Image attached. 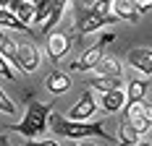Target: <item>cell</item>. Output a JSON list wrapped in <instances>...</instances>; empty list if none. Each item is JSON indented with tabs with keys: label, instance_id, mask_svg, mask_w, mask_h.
<instances>
[{
	"label": "cell",
	"instance_id": "1",
	"mask_svg": "<svg viewBox=\"0 0 152 146\" xmlns=\"http://www.w3.org/2000/svg\"><path fill=\"white\" fill-rule=\"evenodd\" d=\"M24 99H26V115L16 125H5V131H16L24 138H37L47 128V120H50V112H53V102H37L31 94H26Z\"/></svg>",
	"mask_w": 152,
	"mask_h": 146
},
{
	"label": "cell",
	"instance_id": "2",
	"mask_svg": "<svg viewBox=\"0 0 152 146\" xmlns=\"http://www.w3.org/2000/svg\"><path fill=\"white\" fill-rule=\"evenodd\" d=\"M50 128L55 136L71 138V141H87V138H105V141H115V136H107L102 123H79V120H68L63 115H50Z\"/></svg>",
	"mask_w": 152,
	"mask_h": 146
},
{
	"label": "cell",
	"instance_id": "3",
	"mask_svg": "<svg viewBox=\"0 0 152 146\" xmlns=\"http://www.w3.org/2000/svg\"><path fill=\"white\" fill-rule=\"evenodd\" d=\"M118 18L113 13H97V11H92V8H84V11H79L76 16V24H74V34L76 37H87L92 31L102 29V26H110V24H115Z\"/></svg>",
	"mask_w": 152,
	"mask_h": 146
},
{
	"label": "cell",
	"instance_id": "4",
	"mask_svg": "<svg viewBox=\"0 0 152 146\" xmlns=\"http://www.w3.org/2000/svg\"><path fill=\"white\" fill-rule=\"evenodd\" d=\"M113 39H115V34H113V31H107L102 39H97L92 47H87V50H84V55H81V58H79L74 65H71V71H94V68H97V63L102 60L105 47L113 42Z\"/></svg>",
	"mask_w": 152,
	"mask_h": 146
},
{
	"label": "cell",
	"instance_id": "5",
	"mask_svg": "<svg viewBox=\"0 0 152 146\" xmlns=\"http://www.w3.org/2000/svg\"><path fill=\"white\" fill-rule=\"evenodd\" d=\"M68 47H71V34H66V31H50L45 37V50L53 63H61L68 55Z\"/></svg>",
	"mask_w": 152,
	"mask_h": 146
},
{
	"label": "cell",
	"instance_id": "6",
	"mask_svg": "<svg viewBox=\"0 0 152 146\" xmlns=\"http://www.w3.org/2000/svg\"><path fill=\"white\" fill-rule=\"evenodd\" d=\"M94 112H97V99H94L92 91H84L81 99H79V102H76L63 117H68V120H79V123H87V120L94 117Z\"/></svg>",
	"mask_w": 152,
	"mask_h": 146
},
{
	"label": "cell",
	"instance_id": "7",
	"mask_svg": "<svg viewBox=\"0 0 152 146\" xmlns=\"http://www.w3.org/2000/svg\"><path fill=\"white\" fill-rule=\"evenodd\" d=\"M16 68L21 73H34L39 68V52H37V47L34 44H18V52H16Z\"/></svg>",
	"mask_w": 152,
	"mask_h": 146
},
{
	"label": "cell",
	"instance_id": "8",
	"mask_svg": "<svg viewBox=\"0 0 152 146\" xmlns=\"http://www.w3.org/2000/svg\"><path fill=\"white\" fill-rule=\"evenodd\" d=\"M126 60H129V65L134 71L152 76V50L150 47H134V50H129Z\"/></svg>",
	"mask_w": 152,
	"mask_h": 146
},
{
	"label": "cell",
	"instance_id": "9",
	"mask_svg": "<svg viewBox=\"0 0 152 146\" xmlns=\"http://www.w3.org/2000/svg\"><path fill=\"white\" fill-rule=\"evenodd\" d=\"M110 11H113V16L118 21H129V24H137L139 21V11L134 5V0H113Z\"/></svg>",
	"mask_w": 152,
	"mask_h": 146
},
{
	"label": "cell",
	"instance_id": "10",
	"mask_svg": "<svg viewBox=\"0 0 152 146\" xmlns=\"http://www.w3.org/2000/svg\"><path fill=\"white\" fill-rule=\"evenodd\" d=\"M45 86L50 94H55V97H61V94H66L68 89H71V76L63 71H53L50 76L45 78Z\"/></svg>",
	"mask_w": 152,
	"mask_h": 146
},
{
	"label": "cell",
	"instance_id": "11",
	"mask_svg": "<svg viewBox=\"0 0 152 146\" xmlns=\"http://www.w3.org/2000/svg\"><path fill=\"white\" fill-rule=\"evenodd\" d=\"M100 107L105 112H121L123 107H126V91L123 89H110V91H105L102 99H100Z\"/></svg>",
	"mask_w": 152,
	"mask_h": 146
},
{
	"label": "cell",
	"instance_id": "12",
	"mask_svg": "<svg viewBox=\"0 0 152 146\" xmlns=\"http://www.w3.org/2000/svg\"><path fill=\"white\" fill-rule=\"evenodd\" d=\"M147 91H150V81H147V78H131V81H129V89H126V104L144 102Z\"/></svg>",
	"mask_w": 152,
	"mask_h": 146
},
{
	"label": "cell",
	"instance_id": "13",
	"mask_svg": "<svg viewBox=\"0 0 152 146\" xmlns=\"http://www.w3.org/2000/svg\"><path fill=\"white\" fill-rule=\"evenodd\" d=\"M94 71L100 73V76H107V78H118V76L123 73V65H121V60H118V58H113V55H107V58H105V55H102V60L97 63Z\"/></svg>",
	"mask_w": 152,
	"mask_h": 146
},
{
	"label": "cell",
	"instance_id": "14",
	"mask_svg": "<svg viewBox=\"0 0 152 146\" xmlns=\"http://www.w3.org/2000/svg\"><path fill=\"white\" fill-rule=\"evenodd\" d=\"M0 26H5V29H16V31H26V34H37L31 26H26L24 21H18L13 11H5V8H0Z\"/></svg>",
	"mask_w": 152,
	"mask_h": 146
},
{
	"label": "cell",
	"instance_id": "15",
	"mask_svg": "<svg viewBox=\"0 0 152 146\" xmlns=\"http://www.w3.org/2000/svg\"><path fill=\"white\" fill-rule=\"evenodd\" d=\"M89 89H97L100 94H105V91H110V89H121V76H118V78H107V76L89 78Z\"/></svg>",
	"mask_w": 152,
	"mask_h": 146
},
{
	"label": "cell",
	"instance_id": "16",
	"mask_svg": "<svg viewBox=\"0 0 152 146\" xmlns=\"http://www.w3.org/2000/svg\"><path fill=\"white\" fill-rule=\"evenodd\" d=\"M13 13H16V18H18V21H24L26 26H31V21H34V3L21 0V3L13 8Z\"/></svg>",
	"mask_w": 152,
	"mask_h": 146
},
{
	"label": "cell",
	"instance_id": "17",
	"mask_svg": "<svg viewBox=\"0 0 152 146\" xmlns=\"http://www.w3.org/2000/svg\"><path fill=\"white\" fill-rule=\"evenodd\" d=\"M118 136H121V138H118V144H121V146H134V144L139 141V133L134 131V128H131V125H129L126 120H121V128H118Z\"/></svg>",
	"mask_w": 152,
	"mask_h": 146
},
{
	"label": "cell",
	"instance_id": "18",
	"mask_svg": "<svg viewBox=\"0 0 152 146\" xmlns=\"http://www.w3.org/2000/svg\"><path fill=\"white\" fill-rule=\"evenodd\" d=\"M16 52H18V42H13V39H8V37H5V39L0 42V55L8 60V63H11L13 68H16V63H18Z\"/></svg>",
	"mask_w": 152,
	"mask_h": 146
},
{
	"label": "cell",
	"instance_id": "19",
	"mask_svg": "<svg viewBox=\"0 0 152 146\" xmlns=\"http://www.w3.org/2000/svg\"><path fill=\"white\" fill-rule=\"evenodd\" d=\"M0 112H5V115H16V104L8 99V94L0 89Z\"/></svg>",
	"mask_w": 152,
	"mask_h": 146
},
{
	"label": "cell",
	"instance_id": "20",
	"mask_svg": "<svg viewBox=\"0 0 152 146\" xmlns=\"http://www.w3.org/2000/svg\"><path fill=\"white\" fill-rule=\"evenodd\" d=\"M0 76H3V78H16L13 65H11V63H8L5 58H3V55H0Z\"/></svg>",
	"mask_w": 152,
	"mask_h": 146
},
{
	"label": "cell",
	"instance_id": "21",
	"mask_svg": "<svg viewBox=\"0 0 152 146\" xmlns=\"http://www.w3.org/2000/svg\"><path fill=\"white\" fill-rule=\"evenodd\" d=\"M26 146H61L55 138H45V141H39V138H26Z\"/></svg>",
	"mask_w": 152,
	"mask_h": 146
},
{
	"label": "cell",
	"instance_id": "22",
	"mask_svg": "<svg viewBox=\"0 0 152 146\" xmlns=\"http://www.w3.org/2000/svg\"><path fill=\"white\" fill-rule=\"evenodd\" d=\"M134 5H137L139 16H142V13H150V11H152V0H134Z\"/></svg>",
	"mask_w": 152,
	"mask_h": 146
},
{
	"label": "cell",
	"instance_id": "23",
	"mask_svg": "<svg viewBox=\"0 0 152 146\" xmlns=\"http://www.w3.org/2000/svg\"><path fill=\"white\" fill-rule=\"evenodd\" d=\"M142 117L147 120V125L152 128V104L150 102H142Z\"/></svg>",
	"mask_w": 152,
	"mask_h": 146
},
{
	"label": "cell",
	"instance_id": "24",
	"mask_svg": "<svg viewBox=\"0 0 152 146\" xmlns=\"http://www.w3.org/2000/svg\"><path fill=\"white\" fill-rule=\"evenodd\" d=\"M18 3H21V0H0V8H5V11H13Z\"/></svg>",
	"mask_w": 152,
	"mask_h": 146
},
{
	"label": "cell",
	"instance_id": "25",
	"mask_svg": "<svg viewBox=\"0 0 152 146\" xmlns=\"http://www.w3.org/2000/svg\"><path fill=\"white\" fill-rule=\"evenodd\" d=\"M94 3H97V0H76L79 11H84V8H94Z\"/></svg>",
	"mask_w": 152,
	"mask_h": 146
},
{
	"label": "cell",
	"instance_id": "26",
	"mask_svg": "<svg viewBox=\"0 0 152 146\" xmlns=\"http://www.w3.org/2000/svg\"><path fill=\"white\" fill-rule=\"evenodd\" d=\"M134 146H152V141H137Z\"/></svg>",
	"mask_w": 152,
	"mask_h": 146
},
{
	"label": "cell",
	"instance_id": "27",
	"mask_svg": "<svg viewBox=\"0 0 152 146\" xmlns=\"http://www.w3.org/2000/svg\"><path fill=\"white\" fill-rule=\"evenodd\" d=\"M0 146H8V136H0Z\"/></svg>",
	"mask_w": 152,
	"mask_h": 146
},
{
	"label": "cell",
	"instance_id": "28",
	"mask_svg": "<svg viewBox=\"0 0 152 146\" xmlns=\"http://www.w3.org/2000/svg\"><path fill=\"white\" fill-rule=\"evenodd\" d=\"M76 146H94V144H89V141H84V144H81V141H76Z\"/></svg>",
	"mask_w": 152,
	"mask_h": 146
},
{
	"label": "cell",
	"instance_id": "29",
	"mask_svg": "<svg viewBox=\"0 0 152 146\" xmlns=\"http://www.w3.org/2000/svg\"><path fill=\"white\" fill-rule=\"evenodd\" d=\"M29 3H34V5H39V3H47V0H29Z\"/></svg>",
	"mask_w": 152,
	"mask_h": 146
},
{
	"label": "cell",
	"instance_id": "30",
	"mask_svg": "<svg viewBox=\"0 0 152 146\" xmlns=\"http://www.w3.org/2000/svg\"><path fill=\"white\" fill-rule=\"evenodd\" d=\"M3 39H5V34H3V31H0V42H3Z\"/></svg>",
	"mask_w": 152,
	"mask_h": 146
}]
</instances>
